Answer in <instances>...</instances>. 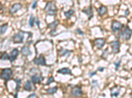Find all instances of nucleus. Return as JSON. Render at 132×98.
<instances>
[{
    "label": "nucleus",
    "instance_id": "obj_1",
    "mask_svg": "<svg viewBox=\"0 0 132 98\" xmlns=\"http://www.w3.org/2000/svg\"><path fill=\"white\" fill-rule=\"evenodd\" d=\"M45 12L49 16H56L57 14V7L56 4L52 1H50L46 4L45 7Z\"/></svg>",
    "mask_w": 132,
    "mask_h": 98
},
{
    "label": "nucleus",
    "instance_id": "obj_2",
    "mask_svg": "<svg viewBox=\"0 0 132 98\" xmlns=\"http://www.w3.org/2000/svg\"><path fill=\"white\" fill-rule=\"evenodd\" d=\"M13 71L10 68H5L2 69L0 73V78L4 81H9L13 78Z\"/></svg>",
    "mask_w": 132,
    "mask_h": 98
},
{
    "label": "nucleus",
    "instance_id": "obj_3",
    "mask_svg": "<svg viewBox=\"0 0 132 98\" xmlns=\"http://www.w3.org/2000/svg\"><path fill=\"white\" fill-rule=\"evenodd\" d=\"M132 35V30L130 28L129 26H126L124 30L122 31L121 32L119 33V36L121 37L122 39H124L125 41H128L131 39Z\"/></svg>",
    "mask_w": 132,
    "mask_h": 98
},
{
    "label": "nucleus",
    "instance_id": "obj_4",
    "mask_svg": "<svg viewBox=\"0 0 132 98\" xmlns=\"http://www.w3.org/2000/svg\"><path fill=\"white\" fill-rule=\"evenodd\" d=\"M120 42L119 40H115L114 41L111 42L110 45H111V48H112V52L114 54H117L120 52Z\"/></svg>",
    "mask_w": 132,
    "mask_h": 98
},
{
    "label": "nucleus",
    "instance_id": "obj_5",
    "mask_svg": "<svg viewBox=\"0 0 132 98\" xmlns=\"http://www.w3.org/2000/svg\"><path fill=\"white\" fill-rule=\"evenodd\" d=\"M123 27V25L122 24L121 22L117 21V20H113L112 22V25H111V29H112V31L116 32L118 31L121 30V29Z\"/></svg>",
    "mask_w": 132,
    "mask_h": 98
},
{
    "label": "nucleus",
    "instance_id": "obj_6",
    "mask_svg": "<svg viewBox=\"0 0 132 98\" xmlns=\"http://www.w3.org/2000/svg\"><path fill=\"white\" fill-rule=\"evenodd\" d=\"M19 54V51L17 48H14L12 50L10 54H9V60L11 62H13L17 58Z\"/></svg>",
    "mask_w": 132,
    "mask_h": 98
},
{
    "label": "nucleus",
    "instance_id": "obj_7",
    "mask_svg": "<svg viewBox=\"0 0 132 98\" xmlns=\"http://www.w3.org/2000/svg\"><path fill=\"white\" fill-rule=\"evenodd\" d=\"M33 62L35 64L38 65H46V59H45L43 55H41L38 58H36L35 59H34Z\"/></svg>",
    "mask_w": 132,
    "mask_h": 98
},
{
    "label": "nucleus",
    "instance_id": "obj_8",
    "mask_svg": "<svg viewBox=\"0 0 132 98\" xmlns=\"http://www.w3.org/2000/svg\"><path fill=\"white\" fill-rule=\"evenodd\" d=\"M24 40V35L20 33H15L13 37V41L14 43H22Z\"/></svg>",
    "mask_w": 132,
    "mask_h": 98
},
{
    "label": "nucleus",
    "instance_id": "obj_9",
    "mask_svg": "<svg viewBox=\"0 0 132 98\" xmlns=\"http://www.w3.org/2000/svg\"><path fill=\"white\" fill-rule=\"evenodd\" d=\"M94 43L96 47L99 49H101L105 45L106 40L105 39H103V38H97V39H94Z\"/></svg>",
    "mask_w": 132,
    "mask_h": 98
},
{
    "label": "nucleus",
    "instance_id": "obj_10",
    "mask_svg": "<svg viewBox=\"0 0 132 98\" xmlns=\"http://www.w3.org/2000/svg\"><path fill=\"white\" fill-rule=\"evenodd\" d=\"M21 9H22V5L20 4V3H15L11 6L9 13L11 15H13V14L16 13L17 11H19Z\"/></svg>",
    "mask_w": 132,
    "mask_h": 98
},
{
    "label": "nucleus",
    "instance_id": "obj_11",
    "mask_svg": "<svg viewBox=\"0 0 132 98\" xmlns=\"http://www.w3.org/2000/svg\"><path fill=\"white\" fill-rule=\"evenodd\" d=\"M43 77L41 75L35 74L31 76L32 82L35 84H40L43 81Z\"/></svg>",
    "mask_w": 132,
    "mask_h": 98
},
{
    "label": "nucleus",
    "instance_id": "obj_12",
    "mask_svg": "<svg viewBox=\"0 0 132 98\" xmlns=\"http://www.w3.org/2000/svg\"><path fill=\"white\" fill-rule=\"evenodd\" d=\"M71 94L72 96L77 97V96H80L83 94V91L80 87H75L72 89Z\"/></svg>",
    "mask_w": 132,
    "mask_h": 98
},
{
    "label": "nucleus",
    "instance_id": "obj_13",
    "mask_svg": "<svg viewBox=\"0 0 132 98\" xmlns=\"http://www.w3.org/2000/svg\"><path fill=\"white\" fill-rule=\"evenodd\" d=\"M82 12L85 13L86 15L88 16L89 20L91 19L93 17V11H92V9L91 6L87 7V8H85V9L82 11Z\"/></svg>",
    "mask_w": 132,
    "mask_h": 98
},
{
    "label": "nucleus",
    "instance_id": "obj_14",
    "mask_svg": "<svg viewBox=\"0 0 132 98\" xmlns=\"http://www.w3.org/2000/svg\"><path fill=\"white\" fill-rule=\"evenodd\" d=\"M21 53H22V56H31L32 52L30 50V48L27 46H24L21 49Z\"/></svg>",
    "mask_w": 132,
    "mask_h": 98
},
{
    "label": "nucleus",
    "instance_id": "obj_15",
    "mask_svg": "<svg viewBox=\"0 0 132 98\" xmlns=\"http://www.w3.org/2000/svg\"><path fill=\"white\" fill-rule=\"evenodd\" d=\"M97 12H98L99 15L101 16L104 15L106 13H107V7L104 5H102L97 9Z\"/></svg>",
    "mask_w": 132,
    "mask_h": 98
},
{
    "label": "nucleus",
    "instance_id": "obj_16",
    "mask_svg": "<svg viewBox=\"0 0 132 98\" xmlns=\"http://www.w3.org/2000/svg\"><path fill=\"white\" fill-rule=\"evenodd\" d=\"M58 24H59V20H54V22H51V23H50V24L48 25L49 28H50L51 29V33H54V31H56V28H57V26H58Z\"/></svg>",
    "mask_w": 132,
    "mask_h": 98
},
{
    "label": "nucleus",
    "instance_id": "obj_17",
    "mask_svg": "<svg viewBox=\"0 0 132 98\" xmlns=\"http://www.w3.org/2000/svg\"><path fill=\"white\" fill-rule=\"evenodd\" d=\"M58 73L63 75H72L71 70H70L69 68H61L60 69H58Z\"/></svg>",
    "mask_w": 132,
    "mask_h": 98
},
{
    "label": "nucleus",
    "instance_id": "obj_18",
    "mask_svg": "<svg viewBox=\"0 0 132 98\" xmlns=\"http://www.w3.org/2000/svg\"><path fill=\"white\" fill-rule=\"evenodd\" d=\"M23 89L26 90V91H32V84L31 82L29 81H27L26 83H25V85H24V87H23Z\"/></svg>",
    "mask_w": 132,
    "mask_h": 98
},
{
    "label": "nucleus",
    "instance_id": "obj_19",
    "mask_svg": "<svg viewBox=\"0 0 132 98\" xmlns=\"http://www.w3.org/2000/svg\"><path fill=\"white\" fill-rule=\"evenodd\" d=\"M16 83V88H15V91H16V94L15 95V97L17 98V93H18L19 90V88H20V83H21V81L20 79H15V80Z\"/></svg>",
    "mask_w": 132,
    "mask_h": 98
},
{
    "label": "nucleus",
    "instance_id": "obj_20",
    "mask_svg": "<svg viewBox=\"0 0 132 98\" xmlns=\"http://www.w3.org/2000/svg\"><path fill=\"white\" fill-rule=\"evenodd\" d=\"M58 86H54V87L48 88V89L46 90V92H47L48 94L53 95V94H54L56 93V91H58Z\"/></svg>",
    "mask_w": 132,
    "mask_h": 98
},
{
    "label": "nucleus",
    "instance_id": "obj_21",
    "mask_svg": "<svg viewBox=\"0 0 132 98\" xmlns=\"http://www.w3.org/2000/svg\"><path fill=\"white\" fill-rule=\"evenodd\" d=\"M7 28H8V24H5L0 26V35L4 34L6 32Z\"/></svg>",
    "mask_w": 132,
    "mask_h": 98
},
{
    "label": "nucleus",
    "instance_id": "obj_22",
    "mask_svg": "<svg viewBox=\"0 0 132 98\" xmlns=\"http://www.w3.org/2000/svg\"><path fill=\"white\" fill-rule=\"evenodd\" d=\"M65 16L67 18V19H70V18L74 14V11L73 9H70V10H68L67 11L65 12Z\"/></svg>",
    "mask_w": 132,
    "mask_h": 98
},
{
    "label": "nucleus",
    "instance_id": "obj_23",
    "mask_svg": "<svg viewBox=\"0 0 132 98\" xmlns=\"http://www.w3.org/2000/svg\"><path fill=\"white\" fill-rule=\"evenodd\" d=\"M34 21H35V18L34 17L33 15H30V17L29 18V24L30 27L32 28L34 26Z\"/></svg>",
    "mask_w": 132,
    "mask_h": 98
},
{
    "label": "nucleus",
    "instance_id": "obj_24",
    "mask_svg": "<svg viewBox=\"0 0 132 98\" xmlns=\"http://www.w3.org/2000/svg\"><path fill=\"white\" fill-rule=\"evenodd\" d=\"M0 60H9V55L7 54V52H3L1 56H0Z\"/></svg>",
    "mask_w": 132,
    "mask_h": 98
},
{
    "label": "nucleus",
    "instance_id": "obj_25",
    "mask_svg": "<svg viewBox=\"0 0 132 98\" xmlns=\"http://www.w3.org/2000/svg\"><path fill=\"white\" fill-rule=\"evenodd\" d=\"M120 88H118L116 91H112V92H111V96L112 97H118L120 95Z\"/></svg>",
    "mask_w": 132,
    "mask_h": 98
},
{
    "label": "nucleus",
    "instance_id": "obj_26",
    "mask_svg": "<svg viewBox=\"0 0 132 98\" xmlns=\"http://www.w3.org/2000/svg\"><path fill=\"white\" fill-rule=\"evenodd\" d=\"M109 54V52H108V48H106L104 50V51L103 52L102 55V58L104 59H106L107 58V56Z\"/></svg>",
    "mask_w": 132,
    "mask_h": 98
},
{
    "label": "nucleus",
    "instance_id": "obj_27",
    "mask_svg": "<svg viewBox=\"0 0 132 98\" xmlns=\"http://www.w3.org/2000/svg\"><path fill=\"white\" fill-rule=\"evenodd\" d=\"M120 64H121V60H118V61H116L114 62V65H115V69L118 70L120 66Z\"/></svg>",
    "mask_w": 132,
    "mask_h": 98
},
{
    "label": "nucleus",
    "instance_id": "obj_28",
    "mask_svg": "<svg viewBox=\"0 0 132 98\" xmlns=\"http://www.w3.org/2000/svg\"><path fill=\"white\" fill-rule=\"evenodd\" d=\"M54 77H53V76H50V77L48 78V80L47 83H46V85H49L50 84L54 83Z\"/></svg>",
    "mask_w": 132,
    "mask_h": 98
},
{
    "label": "nucleus",
    "instance_id": "obj_29",
    "mask_svg": "<svg viewBox=\"0 0 132 98\" xmlns=\"http://www.w3.org/2000/svg\"><path fill=\"white\" fill-rule=\"evenodd\" d=\"M37 3H38V1H37V0H35V1H34L33 4L32 5V9H36V7H37Z\"/></svg>",
    "mask_w": 132,
    "mask_h": 98
},
{
    "label": "nucleus",
    "instance_id": "obj_30",
    "mask_svg": "<svg viewBox=\"0 0 132 98\" xmlns=\"http://www.w3.org/2000/svg\"><path fill=\"white\" fill-rule=\"evenodd\" d=\"M70 52H71V51H69L68 50H63V52H61V56H65V54H68V53H70Z\"/></svg>",
    "mask_w": 132,
    "mask_h": 98
},
{
    "label": "nucleus",
    "instance_id": "obj_31",
    "mask_svg": "<svg viewBox=\"0 0 132 98\" xmlns=\"http://www.w3.org/2000/svg\"><path fill=\"white\" fill-rule=\"evenodd\" d=\"M76 31H77V33H79L80 35H84V32H83V31H81V30H80V29H79V28L78 29H77Z\"/></svg>",
    "mask_w": 132,
    "mask_h": 98
},
{
    "label": "nucleus",
    "instance_id": "obj_32",
    "mask_svg": "<svg viewBox=\"0 0 132 98\" xmlns=\"http://www.w3.org/2000/svg\"><path fill=\"white\" fill-rule=\"evenodd\" d=\"M34 22L36 24V25L38 26V28H40V21L38 20V18H35V21H34Z\"/></svg>",
    "mask_w": 132,
    "mask_h": 98
},
{
    "label": "nucleus",
    "instance_id": "obj_33",
    "mask_svg": "<svg viewBox=\"0 0 132 98\" xmlns=\"http://www.w3.org/2000/svg\"><path fill=\"white\" fill-rule=\"evenodd\" d=\"M96 75V72L94 71V72H91V73H90V76H94V75Z\"/></svg>",
    "mask_w": 132,
    "mask_h": 98
},
{
    "label": "nucleus",
    "instance_id": "obj_34",
    "mask_svg": "<svg viewBox=\"0 0 132 98\" xmlns=\"http://www.w3.org/2000/svg\"><path fill=\"white\" fill-rule=\"evenodd\" d=\"M36 94L34 93V94H30V95H29V98H34V97H36Z\"/></svg>",
    "mask_w": 132,
    "mask_h": 98
},
{
    "label": "nucleus",
    "instance_id": "obj_35",
    "mask_svg": "<svg viewBox=\"0 0 132 98\" xmlns=\"http://www.w3.org/2000/svg\"><path fill=\"white\" fill-rule=\"evenodd\" d=\"M104 70V68H98V71L100 72H102Z\"/></svg>",
    "mask_w": 132,
    "mask_h": 98
},
{
    "label": "nucleus",
    "instance_id": "obj_36",
    "mask_svg": "<svg viewBox=\"0 0 132 98\" xmlns=\"http://www.w3.org/2000/svg\"><path fill=\"white\" fill-rule=\"evenodd\" d=\"M128 14H129V10H128V9H127V10L125 11V16H127L128 15Z\"/></svg>",
    "mask_w": 132,
    "mask_h": 98
},
{
    "label": "nucleus",
    "instance_id": "obj_37",
    "mask_svg": "<svg viewBox=\"0 0 132 98\" xmlns=\"http://www.w3.org/2000/svg\"><path fill=\"white\" fill-rule=\"evenodd\" d=\"M2 9V5H1V3H0V11Z\"/></svg>",
    "mask_w": 132,
    "mask_h": 98
}]
</instances>
